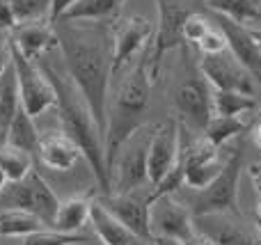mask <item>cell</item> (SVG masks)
I'll list each match as a JSON object with an SVG mask.
<instances>
[{"label":"cell","mask_w":261,"mask_h":245,"mask_svg":"<svg viewBox=\"0 0 261 245\" xmlns=\"http://www.w3.org/2000/svg\"><path fill=\"white\" fill-rule=\"evenodd\" d=\"M55 30L67 73L85 96L106 138L108 87L113 78V46H108L103 32L96 28H78L76 21H58Z\"/></svg>","instance_id":"obj_1"},{"label":"cell","mask_w":261,"mask_h":245,"mask_svg":"<svg viewBox=\"0 0 261 245\" xmlns=\"http://www.w3.org/2000/svg\"><path fill=\"white\" fill-rule=\"evenodd\" d=\"M41 71L48 76L55 90V108H58L60 126L62 131L81 147L83 158L87 160L92 174L96 177V183L103 193H110V172L108 163H106V138L101 131L99 122L94 119L90 105H87L85 96L76 87L67 71L60 73L53 64L37 60Z\"/></svg>","instance_id":"obj_2"},{"label":"cell","mask_w":261,"mask_h":245,"mask_svg":"<svg viewBox=\"0 0 261 245\" xmlns=\"http://www.w3.org/2000/svg\"><path fill=\"white\" fill-rule=\"evenodd\" d=\"M153 78L147 67V50L138 58L128 76L122 80L113 105H108V122H106V163L108 172L117 156L119 147L144 126V115L151 99Z\"/></svg>","instance_id":"obj_3"},{"label":"cell","mask_w":261,"mask_h":245,"mask_svg":"<svg viewBox=\"0 0 261 245\" xmlns=\"http://www.w3.org/2000/svg\"><path fill=\"white\" fill-rule=\"evenodd\" d=\"M60 200L53 188L44 181L37 170L18 181H7L0 190V211L3 209H23L41 218L48 227H53Z\"/></svg>","instance_id":"obj_4"},{"label":"cell","mask_w":261,"mask_h":245,"mask_svg":"<svg viewBox=\"0 0 261 245\" xmlns=\"http://www.w3.org/2000/svg\"><path fill=\"white\" fill-rule=\"evenodd\" d=\"M151 128L142 126L119 147L110 165V193H130L149 183L147 177V149ZM108 195V193H106Z\"/></svg>","instance_id":"obj_5"},{"label":"cell","mask_w":261,"mask_h":245,"mask_svg":"<svg viewBox=\"0 0 261 245\" xmlns=\"http://www.w3.org/2000/svg\"><path fill=\"white\" fill-rule=\"evenodd\" d=\"M9 53H12V62L16 69L18 78V92H21V105L30 117H39L48 108L55 105V90L53 83L48 80L44 71H41L39 62L25 58L16 46L9 41Z\"/></svg>","instance_id":"obj_6"},{"label":"cell","mask_w":261,"mask_h":245,"mask_svg":"<svg viewBox=\"0 0 261 245\" xmlns=\"http://www.w3.org/2000/svg\"><path fill=\"white\" fill-rule=\"evenodd\" d=\"M156 5H158V28L153 32V39L147 48V67L153 80L158 76L163 55L167 50L176 48L184 41L181 28H184L186 18L193 14V9H188V5L184 0H156Z\"/></svg>","instance_id":"obj_7"},{"label":"cell","mask_w":261,"mask_h":245,"mask_svg":"<svg viewBox=\"0 0 261 245\" xmlns=\"http://www.w3.org/2000/svg\"><path fill=\"white\" fill-rule=\"evenodd\" d=\"M181 168H184V186L202 190L222 172L225 158L220 156V147H216L202 133V138H193L188 145L181 140Z\"/></svg>","instance_id":"obj_8"},{"label":"cell","mask_w":261,"mask_h":245,"mask_svg":"<svg viewBox=\"0 0 261 245\" xmlns=\"http://www.w3.org/2000/svg\"><path fill=\"white\" fill-rule=\"evenodd\" d=\"M199 71L213 90H234L252 96L257 94V83H254L257 76L248 67H243L229 48L220 53L202 55Z\"/></svg>","instance_id":"obj_9"},{"label":"cell","mask_w":261,"mask_h":245,"mask_svg":"<svg viewBox=\"0 0 261 245\" xmlns=\"http://www.w3.org/2000/svg\"><path fill=\"white\" fill-rule=\"evenodd\" d=\"M149 232H151V238L165 236L184 241L186 236L195 232L193 211L176 197V193L151 197V202H149Z\"/></svg>","instance_id":"obj_10"},{"label":"cell","mask_w":261,"mask_h":245,"mask_svg":"<svg viewBox=\"0 0 261 245\" xmlns=\"http://www.w3.org/2000/svg\"><path fill=\"white\" fill-rule=\"evenodd\" d=\"M181 156V124L176 119H165L151 128L147 149V177L149 183L156 186Z\"/></svg>","instance_id":"obj_11"},{"label":"cell","mask_w":261,"mask_h":245,"mask_svg":"<svg viewBox=\"0 0 261 245\" xmlns=\"http://www.w3.org/2000/svg\"><path fill=\"white\" fill-rule=\"evenodd\" d=\"M174 110L179 113L181 126L202 133L208 119L213 117L211 85L206 83V78H186L174 90Z\"/></svg>","instance_id":"obj_12"},{"label":"cell","mask_w":261,"mask_h":245,"mask_svg":"<svg viewBox=\"0 0 261 245\" xmlns=\"http://www.w3.org/2000/svg\"><path fill=\"white\" fill-rule=\"evenodd\" d=\"M239 177H241V154H231L225 160L222 172L206 188L197 190L195 213H211V211H236L239 202Z\"/></svg>","instance_id":"obj_13"},{"label":"cell","mask_w":261,"mask_h":245,"mask_svg":"<svg viewBox=\"0 0 261 245\" xmlns=\"http://www.w3.org/2000/svg\"><path fill=\"white\" fill-rule=\"evenodd\" d=\"M153 39V25L142 16H128L117 23L113 35V76L144 53Z\"/></svg>","instance_id":"obj_14"},{"label":"cell","mask_w":261,"mask_h":245,"mask_svg":"<svg viewBox=\"0 0 261 245\" xmlns=\"http://www.w3.org/2000/svg\"><path fill=\"white\" fill-rule=\"evenodd\" d=\"M195 229L206 234L213 245H254L252 232L236 215V211H211V213H195Z\"/></svg>","instance_id":"obj_15"},{"label":"cell","mask_w":261,"mask_h":245,"mask_svg":"<svg viewBox=\"0 0 261 245\" xmlns=\"http://www.w3.org/2000/svg\"><path fill=\"white\" fill-rule=\"evenodd\" d=\"M149 202H151V193L149 195H140V188H138V190H130V193H108L101 200V204L117 220H122L138 238L151 241V232H149Z\"/></svg>","instance_id":"obj_16"},{"label":"cell","mask_w":261,"mask_h":245,"mask_svg":"<svg viewBox=\"0 0 261 245\" xmlns=\"http://www.w3.org/2000/svg\"><path fill=\"white\" fill-rule=\"evenodd\" d=\"M216 23L220 25V30L225 32L227 37V48L236 55L243 67H248L254 76H261V48L254 39L250 25H243V23H236L231 18H225L220 14H216Z\"/></svg>","instance_id":"obj_17"},{"label":"cell","mask_w":261,"mask_h":245,"mask_svg":"<svg viewBox=\"0 0 261 245\" xmlns=\"http://www.w3.org/2000/svg\"><path fill=\"white\" fill-rule=\"evenodd\" d=\"M12 41L25 58L41 60L50 48L58 46V30L50 21H35V23H18L12 30Z\"/></svg>","instance_id":"obj_18"},{"label":"cell","mask_w":261,"mask_h":245,"mask_svg":"<svg viewBox=\"0 0 261 245\" xmlns=\"http://www.w3.org/2000/svg\"><path fill=\"white\" fill-rule=\"evenodd\" d=\"M37 156L44 168L55 170V172H69L81 160L83 151L64 131H55L41 135Z\"/></svg>","instance_id":"obj_19"},{"label":"cell","mask_w":261,"mask_h":245,"mask_svg":"<svg viewBox=\"0 0 261 245\" xmlns=\"http://www.w3.org/2000/svg\"><path fill=\"white\" fill-rule=\"evenodd\" d=\"M90 223H92L96 236L101 238L103 245H133L135 241H138V236L130 232L122 220L115 218V215L101 204V200L92 202Z\"/></svg>","instance_id":"obj_20"},{"label":"cell","mask_w":261,"mask_h":245,"mask_svg":"<svg viewBox=\"0 0 261 245\" xmlns=\"http://www.w3.org/2000/svg\"><path fill=\"white\" fill-rule=\"evenodd\" d=\"M92 197L87 195H73L69 200L60 202L58 213H55V229H62V232H81L83 227L90 220V211H92Z\"/></svg>","instance_id":"obj_21"},{"label":"cell","mask_w":261,"mask_h":245,"mask_svg":"<svg viewBox=\"0 0 261 245\" xmlns=\"http://www.w3.org/2000/svg\"><path fill=\"white\" fill-rule=\"evenodd\" d=\"M21 108V92H18V78L14 62L7 64L3 73H0V142H3L5 133H7L9 124H12L14 115Z\"/></svg>","instance_id":"obj_22"},{"label":"cell","mask_w":261,"mask_h":245,"mask_svg":"<svg viewBox=\"0 0 261 245\" xmlns=\"http://www.w3.org/2000/svg\"><path fill=\"white\" fill-rule=\"evenodd\" d=\"M39 131H37L35 126V117H30V115L25 113V108H18V113L14 115L12 124H9L7 133H5L3 142H7V145L16 147V149H23L28 151V154L35 156L37 151H39Z\"/></svg>","instance_id":"obj_23"},{"label":"cell","mask_w":261,"mask_h":245,"mask_svg":"<svg viewBox=\"0 0 261 245\" xmlns=\"http://www.w3.org/2000/svg\"><path fill=\"white\" fill-rule=\"evenodd\" d=\"M44 227H48V225L41 218H37L35 213H30V211H23V209H3L0 211V236L25 238Z\"/></svg>","instance_id":"obj_24"},{"label":"cell","mask_w":261,"mask_h":245,"mask_svg":"<svg viewBox=\"0 0 261 245\" xmlns=\"http://www.w3.org/2000/svg\"><path fill=\"white\" fill-rule=\"evenodd\" d=\"M124 0H76L60 21H106L122 9Z\"/></svg>","instance_id":"obj_25"},{"label":"cell","mask_w":261,"mask_h":245,"mask_svg":"<svg viewBox=\"0 0 261 245\" xmlns=\"http://www.w3.org/2000/svg\"><path fill=\"white\" fill-rule=\"evenodd\" d=\"M216 14L243 25L261 23V0H206Z\"/></svg>","instance_id":"obj_26"},{"label":"cell","mask_w":261,"mask_h":245,"mask_svg":"<svg viewBox=\"0 0 261 245\" xmlns=\"http://www.w3.org/2000/svg\"><path fill=\"white\" fill-rule=\"evenodd\" d=\"M211 103H213V115L243 117L245 113L254 110V96L234 90H213L211 87Z\"/></svg>","instance_id":"obj_27"},{"label":"cell","mask_w":261,"mask_h":245,"mask_svg":"<svg viewBox=\"0 0 261 245\" xmlns=\"http://www.w3.org/2000/svg\"><path fill=\"white\" fill-rule=\"evenodd\" d=\"M0 170L5 172L7 181H18L35 170V158L28 151L16 149L7 142H0Z\"/></svg>","instance_id":"obj_28"},{"label":"cell","mask_w":261,"mask_h":245,"mask_svg":"<svg viewBox=\"0 0 261 245\" xmlns=\"http://www.w3.org/2000/svg\"><path fill=\"white\" fill-rule=\"evenodd\" d=\"M243 128H245L243 117H225V115H213L202 133L216 147H225L229 140L239 138L241 133H243Z\"/></svg>","instance_id":"obj_29"},{"label":"cell","mask_w":261,"mask_h":245,"mask_svg":"<svg viewBox=\"0 0 261 245\" xmlns=\"http://www.w3.org/2000/svg\"><path fill=\"white\" fill-rule=\"evenodd\" d=\"M87 241L90 236H83L81 232H62L55 227H44L23 238V245H78Z\"/></svg>","instance_id":"obj_30"},{"label":"cell","mask_w":261,"mask_h":245,"mask_svg":"<svg viewBox=\"0 0 261 245\" xmlns=\"http://www.w3.org/2000/svg\"><path fill=\"white\" fill-rule=\"evenodd\" d=\"M9 7L18 23L50 21V0H9Z\"/></svg>","instance_id":"obj_31"},{"label":"cell","mask_w":261,"mask_h":245,"mask_svg":"<svg viewBox=\"0 0 261 245\" xmlns=\"http://www.w3.org/2000/svg\"><path fill=\"white\" fill-rule=\"evenodd\" d=\"M211 25H213L211 18H206L204 14H199V12H193V14H190V16L184 21V28H181V37H184V41H188V44H199V39L206 35Z\"/></svg>","instance_id":"obj_32"},{"label":"cell","mask_w":261,"mask_h":245,"mask_svg":"<svg viewBox=\"0 0 261 245\" xmlns=\"http://www.w3.org/2000/svg\"><path fill=\"white\" fill-rule=\"evenodd\" d=\"M197 48L202 50V55H211V53H220V50H227V37L225 32L220 30V25L218 23H213L211 28H208V32L199 39Z\"/></svg>","instance_id":"obj_33"},{"label":"cell","mask_w":261,"mask_h":245,"mask_svg":"<svg viewBox=\"0 0 261 245\" xmlns=\"http://www.w3.org/2000/svg\"><path fill=\"white\" fill-rule=\"evenodd\" d=\"M14 28H16V18H14V12L9 7V0H0V30L12 32Z\"/></svg>","instance_id":"obj_34"},{"label":"cell","mask_w":261,"mask_h":245,"mask_svg":"<svg viewBox=\"0 0 261 245\" xmlns=\"http://www.w3.org/2000/svg\"><path fill=\"white\" fill-rule=\"evenodd\" d=\"M76 0H50V23H58Z\"/></svg>","instance_id":"obj_35"},{"label":"cell","mask_w":261,"mask_h":245,"mask_svg":"<svg viewBox=\"0 0 261 245\" xmlns=\"http://www.w3.org/2000/svg\"><path fill=\"white\" fill-rule=\"evenodd\" d=\"M184 245H213V241L211 238L206 236V234H202V232H197V229H195L193 234H190V236H186L184 241H181Z\"/></svg>","instance_id":"obj_36"},{"label":"cell","mask_w":261,"mask_h":245,"mask_svg":"<svg viewBox=\"0 0 261 245\" xmlns=\"http://www.w3.org/2000/svg\"><path fill=\"white\" fill-rule=\"evenodd\" d=\"M248 172H250V179H252V186H254V190H257V195H261V160L250 165Z\"/></svg>","instance_id":"obj_37"},{"label":"cell","mask_w":261,"mask_h":245,"mask_svg":"<svg viewBox=\"0 0 261 245\" xmlns=\"http://www.w3.org/2000/svg\"><path fill=\"white\" fill-rule=\"evenodd\" d=\"M12 62V53H9V44L7 46H0V73L7 69V64Z\"/></svg>","instance_id":"obj_38"},{"label":"cell","mask_w":261,"mask_h":245,"mask_svg":"<svg viewBox=\"0 0 261 245\" xmlns=\"http://www.w3.org/2000/svg\"><path fill=\"white\" fill-rule=\"evenodd\" d=\"M153 245H184L179 238H165V236H158V238H151Z\"/></svg>","instance_id":"obj_39"},{"label":"cell","mask_w":261,"mask_h":245,"mask_svg":"<svg viewBox=\"0 0 261 245\" xmlns=\"http://www.w3.org/2000/svg\"><path fill=\"white\" fill-rule=\"evenodd\" d=\"M252 140H254V145L261 149V119L257 122V126H254V131H252Z\"/></svg>","instance_id":"obj_40"},{"label":"cell","mask_w":261,"mask_h":245,"mask_svg":"<svg viewBox=\"0 0 261 245\" xmlns=\"http://www.w3.org/2000/svg\"><path fill=\"white\" fill-rule=\"evenodd\" d=\"M250 30H252L254 39H257V44H259V48H261V28H250Z\"/></svg>","instance_id":"obj_41"},{"label":"cell","mask_w":261,"mask_h":245,"mask_svg":"<svg viewBox=\"0 0 261 245\" xmlns=\"http://www.w3.org/2000/svg\"><path fill=\"white\" fill-rule=\"evenodd\" d=\"M254 206H257V220H261V195L257 197V204Z\"/></svg>","instance_id":"obj_42"},{"label":"cell","mask_w":261,"mask_h":245,"mask_svg":"<svg viewBox=\"0 0 261 245\" xmlns=\"http://www.w3.org/2000/svg\"><path fill=\"white\" fill-rule=\"evenodd\" d=\"M5 183H7V177H5V172H3V170H0V190H3V186H5Z\"/></svg>","instance_id":"obj_43"},{"label":"cell","mask_w":261,"mask_h":245,"mask_svg":"<svg viewBox=\"0 0 261 245\" xmlns=\"http://www.w3.org/2000/svg\"><path fill=\"white\" fill-rule=\"evenodd\" d=\"M133 245H153L151 241H144V238H138V241H135Z\"/></svg>","instance_id":"obj_44"},{"label":"cell","mask_w":261,"mask_h":245,"mask_svg":"<svg viewBox=\"0 0 261 245\" xmlns=\"http://www.w3.org/2000/svg\"><path fill=\"white\" fill-rule=\"evenodd\" d=\"M257 232L261 234V220H257Z\"/></svg>","instance_id":"obj_45"},{"label":"cell","mask_w":261,"mask_h":245,"mask_svg":"<svg viewBox=\"0 0 261 245\" xmlns=\"http://www.w3.org/2000/svg\"><path fill=\"white\" fill-rule=\"evenodd\" d=\"M254 245H261V238H259V241H254Z\"/></svg>","instance_id":"obj_46"},{"label":"cell","mask_w":261,"mask_h":245,"mask_svg":"<svg viewBox=\"0 0 261 245\" xmlns=\"http://www.w3.org/2000/svg\"><path fill=\"white\" fill-rule=\"evenodd\" d=\"M259 115H261V108H259Z\"/></svg>","instance_id":"obj_47"}]
</instances>
